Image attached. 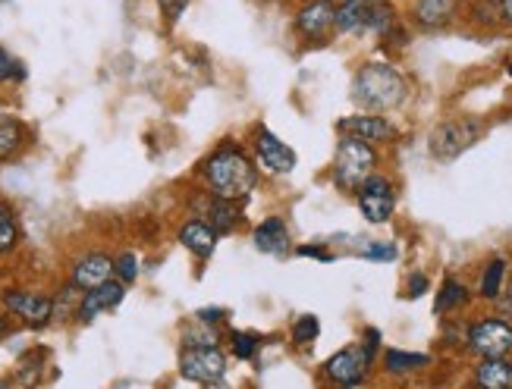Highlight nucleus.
<instances>
[{
	"instance_id": "1",
	"label": "nucleus",
	"mask_w": 512,
	"mask_h": 389,
	"mask_svg": "<svg viewBox=\"0 0 512 389\" xmlns=\"http://www.w3.org/2000/svg\"><path fill=\"white\" fill-rule=\"evenodd\" d=\"M198 176H202V186L227 201H246L255 189L261 170L255 164L252 151H246L236 142H220L208 157L205 164L198 167Z\"/></svg>"
},
{
	"instance_id": "2",
	"label": "nucleus",
	"mask_w": 512,
	"mask_h": 389,
	"mask_svg": "<svg viewBox=\"0 0 512 389\" xmlns=\"http://www.w3.org/2000/svg\"><path fill=\"white\" fill-rule=\"evenodd\" d=\"M349 95L365 113H390L409 98V82L399 66L387 60H368L355 70Z\"/></svg>"
},
{
	"instance_id": "3",
	"label": "nucleus",
	"mask_w": 512,
	"mask_h": 389,
	"mask_svg": "<svg viewBox=\"0 0 512 389\" xmlns=\"http://www.w3.org/2000/svg\"><path fill=\"white\" fill-rule=\"evenodd\" d=\"M377 167H381V151H377V145L352 139V135H340L337 154H333V164H330L333 186L340 192L355 195L377 173Z\"/></svg>"
},
{
	"instance_id": "4",
	"label": "nucleus",
	"mask_w": 512,
	"mask_h": 389,
	"mask_svg": "<svg viewBox=\"0 0 512 389\" xmlns=\"http://www.w3.org/2000/svg\"><path fill=\"white\" fill-rule=\"evenodd\" d=\"M293 38L302 51L327 48L337 38V0H299L293 13Z\"/></svg>"
},
{
	"instance_id": "5",
	"label": "nucleus",
	"mask_w": 512,
	"mask_h": 389,
	"mask_svg": "<svg viewBox=\"0 0 512 389\" xmlns=\"http://www.w3.org/2000/svg\"><path fill=\"white\" fill-rule=\"evenodd\" d=\"M465 349L475 358H509L512 355V320L503 314L478 317L465 327Z\"/></svg>"
},
{
	"instance_id": "6",
	"label": "nucleus",
	"mask_w": 512,
	"mask_h": 389,
	"mask_svg": "<svg viewBox=\"0 0 512 389\" xmlns=\"http://www.w3.org/2000/svg\"><path fill=\"white\" fill-rule=\"evenodd\" d=\"M371 364H374V355L362 346V342H352V346L333 352L324 361L321 374L330 386H337V389H359L371 377Z\"/></svg>"
},
{
	"instance_id": "7",
	"label": "nucleus",
	"mask_w": 512,
	"mask_h": 389,
	"mask_svg": "<svg viewBox=\"0 0 512 389\" xmlns=\"http://www.w3.org/2000/svg\"><path fill=\"white\" fill-rule=\"evenodd\" d=\"M478 139H481V120L459 117V120H447V123L434 126L428 148H431L434 160H456L459 154L469 151Z\"/></svg>"
},
{
	"instance_id": "8",
	"label": "nucleus",
	"mask_w": 512,
	"mask_h": 389,
	"mask_svg": "<svg viewBox=\"0 0 512 389\" xmlns=\"http://www.w3.org/2000/svg\"><path fill=\"white\" fill-rule=\"evenodd\" d=\"M252 157H255V164L258 170L264 173H274V176H286V173H293L296 164H299V154L289 148L286 142H280L277 135L267 129V126H255L252 132Z\"/></svg>"
},
{
	"instance_id": "9",
	"label": "nucleus",
	"mask_w": 512,
	"mask_h": 389,
	"mask_svg": "<svg viewBox=\"0 0 512 389\" xmlns=\"http://www.w3.org/2000/svg\"><path fill=\"white\" fill-rule=\"evenodd\" d=\"M180 374L189 383H214L227 374V352L220 346H183L180 352Z\"/></svg>"
},
{
	"instance_id": "10",
	"label": "nucleus",
	"mask_w": 512,
	"mask_h": 389,
	"mask_svg": "<svg viewBox=\"0 0 512 389\" xmlns=\"http://www.w3.org/2000/svg\"><path fill=\"white\" fill-rule=\"evenodd\" d=\"M0 305H4L7 314L19 317L22 324L41 330L48 327L54 320V299L51 295H41V292H29V289H7L0 295Z\"/></svg>"
},
{
	"instance_id": "11",
	"label": "nucleus",
	"mask_w": 512,
	"mask_h": 389,
	"mask_svg": "<svg viewBox=\"0 0 512 389\" xmlns=\"http://www.w3.org/2000/svg\"><path fill=\"white\" fill-rule=\"evenodd\" d=\"M355 204H359V214L368 223H374V226L387 223L396 214V189H393V182L384 173H374L365 182V186L355 192Z\"/></svg>"
},
{
	"instance_id": "12",
	"label": "nucleus",
	"mask_w": 512,
	"mask_h": 389,
	"mask_svg": "<svg viewBox=\"0 0 512 389\" xmlns=\"http://www.w3.org/2000/svg\"><path fill=\"white\" fill-rule=\"evenodd\" d=\"M340 135H352V139H362V142H371V145H390L396 142V126L384 117V113H349L340 123Z\"/></svg>"
},
{
	"instance_id": "13",
	"label": "nucleus",
	"mask_w": 512,
	"mask_h": 389,
	"mask_svg": "<svg viewBox=\"0 0 512 389\" xmlns=\"http://www.w3.org/2000/svg\"><path fill=\"white\" fill-rule=\"evenodd\" d=\"M195 214L198 217H205L217 236H233L242 223H246V211H242V201H227V198H217V195H205V198H198L195 204Z\"/></svg>"
},
{
	"instance_id": "14",
	"label": "nucleus",
	"mask_w": 512,
	"mask_h": 389,
	"mask_svg": "<svg viewBox=\"0 0 512 389\" xmlns=\"http://www.w3.org/2000/svg\"><path fill=\"white\" fill-rule=\"evenodd\" d=\"M462 0H412L409 22L418 32H440L456 22Z\"/></svg>"
},
{
	"instance_id": "15",
	"label": "nucleus",
	"mask_w": 512,
	"mask_h": 389,
	"mask_svg": "<svg viewBox=\"0 0 512 389\" xmlns=\"http://www.w3.org/2000/svg\"><path fill=\"white\" fill-rule=\"evenodd\" d=\"M110 280H117V267H114V258L104 255V251H88V255H82L70 270V286H76L79 292L98 289Z\"/></svg>"
},
{
	"instance_id": "16",
	"label": "nucleus",
	"mask_w": 512,
	"mask_h": 389,
	"mask_svg": "<svg viewBox=\"0 0 512 389\" xmlns=\"http://www.w3.org/2000/svg\"><path fill=\"white\" fill-rule=\"evenodd\" d=\"M126 295V283L120 280H110L98 289H88L79 295V308H76V320L79 324H92L98 314H107V311H117L120 302Z\"/></svg>"
},
{
	"instance_id": "17",
	"label": "nucleus",
	"mask_w": 512,
	"mask_h": 389,
	"mask_svg": "<svg viewBox=\"0 0 512 389\" xmlns=\"http://www.w3.org/2000/svg\"><path fill=\"white\" fill-rule=\"evenodd\" d=\"M176 239H180V245L186 251H192L198 261H208L214 251H217V242H220L214 226L205 217H198V214H192V217H186L180 223V230H176Z\"/></svg>"
},
{
	"instance_id": "18",
	"label": "nucleus",
	"mask_w": 512,
	"mask_h": 389,
	"mask_svg": "<svg viewBox=\"0 0 512 389\" xmlns=\"http://www.w3.org/2000/svg\"><path fill=\"white\" fill-rule=\"evenodd\" d=\"M252 245L261 255L271 258H286L293 251V239H289V226L283 217H264L252 230Z\"/></svg>"
},
{
	"instance_id": "19",
	"label": "nucleus",
	"mask_w": 512,
	"mask_h": 389,
	"mask_svg": "<svg viewBox=\"0 0 512 389\" xmlns=\"http://www.w3.org/2000/svg\"><path fill=\"white\" fill-rule=\"evenodd\" d=\"M374 0H337V35H359L368 32Z\"/></svg>"
},
{
	"instance_id": "20",
	"label": "nucleus",
	"mask_w": 512,
	"mask_h": 389,
	"mask_svg": "<svg viewBox=\"0 0 512 389\" xmlns=\"http://www.w3.org/2000/svg\"><path fill=\"white\" fill-rule=\"evenodd\" d=\"M478 389H512V361L509 358H481L475 368Z\"/></svg>"
},
{
	"instance_id": "21",
	"label": "nucleus",
	"mask_w": 512,
	"mask_h": 389,
	"mask_svg": "<svg viewBox=\"0 0 512 389\" xmlns=\"http://www.w3.org/2000/svg\"><path fill=\"white\" fill-rule=\"evenodd\" d=\"M44 364H48V349H29V352H22L19 361H16V371H13V380L19 383V389H35L41 383Z\"/></svg>"
},
{
	"instance_id": "22",
	"label": "nucleus",
	"mask_w": 512,
	"mask_h": 389,
	"mask_svg": "<svg viewBox=\"0 0 512 389\" xmlns=\"http://www.w3.org/2000/svg\"><path fill=\"white\" fill-rule=\"evenodd\" d=\"M469 302H472L469 286H465L462 280H456V277H447V280H443V286H440V292H437L434 311L437 314H453V311L465 308Z\"/></svg>"
},
{
	"instance_id": "23",
	"label": "nucleus",
	"mask_w": 512,
	"mask_h": 389,
	"mask_svg": "<svg viewBox=\"0 0 512 389\" xmlns=\"http://www.w3.org/2000/svg\"><path fill=\"white\" fill-rule=\"evenodd\" d=\"M431 364V355L425 352H403V349H390L384 352V371L393 377H406L412 371H421Z\"/></svg>"
},
{
	"instance_id": "24",
	"label": "nucleus",
	"mask_w": 512,
	"mask_h": 389,
	"mask_svg": "<svg viewBox=\"0 0 512 389\" xmlns=\"http://www.w3.org/2000/svg\"><path fill=\"white\" fill-rule=\"evenodd\" d=\"M22 239V230H19V217L16 211L10 208L7 201H0V258H7L16 251Z\"/></svg>"
},
{
	"instance_id": "25",
	"label": "nucleus",
	"mask_w": 512,
	"mask_h": 389,
	"mask_svg": "<svg viewBox=\"0 0 512 389\" xmlns=\"http://www.w3.org/2000/svg\"><path fill=\"white\" fill-rule=\"evenodd\" d=\"M503 286H506V258H491L484 267V273H481V286H478L481 299L497 302V295L503 292Z\"/></svg>"
},
{
	"instance_id": "26",
	"label": "nucleus",
	"mask_w": 512,
	"mask_h": 389,
	"mask_svg": "<svg viewBox=\"0 0 512 389\" xmlns=\"http://www.w3.org/2000/svg\"><path fill=\"white\" fill-rule=\"evenodd\" d=\"M26 145V126L19 120H0V164H7Z\"/></svg>"
},
{
	"instance_id": "27",
	"label": "nucleus",
	"mask_w": 512,
	"mask_h": 389,
	"mask_svg": "<svg viewBox=\"0 0 512 389\" xmlns=\"http://www.w3.org/2000/svg\"><path fill=\"white\" fill-rule=\"evenodd\" d=\"M399 22V10L393 0H374L371 4V16H368V32L381 38L384 32H390Z\"/></svg>"
},
{
	"instance_id": "28",
	"label": "nucleus",
	"mask_w": 512,
	"mask_h": 389,
	"mask_svg": "<svg viewBox=\"0 0 512 389\" xmlns=\"http://www.w3.org/2000/svg\"><path fill=\"white\" fill-rule=\"evenodd\" d=\"M261 336L249 333V330H230V352L242 361H255L261 352Z\"/></svg>"
},
{
	"instance_id": "29",
	"label": "nucleus",
	"mask_w": 512,
	"mask_h": 389,
	"mask_svg": "<svg viewBox=\"0 0 512 389\" xmlns=\"http://www.w3.org/2000/svg\"><path fill=\"white\" fill-rule=\"evenodd\" d=\"M321 336V320L318 314H299L293 320V327H289V339L296 342V346H311Z\"/></svg>"
},
{
	"instance_id": "30",
	"label": "nucleus",
	"mask_w": 512,
	"mask_h": 389,
	"mask_svg": "<svg viewBox=\"0 0 512 389\" xmlns=\"http://www.w3.org/2000/svg\"><path fill=\"white\" fill-rule=\"evenodd\" d=\"M469 19L472 26H503L497 0H469Z\"/></svg>"
},
{
	"instance_id": "31",
	"label": "nucleus",
	"mask_w": 512,
	"mask_h": 389,
	"mask_svg": "<svg viewBox=\"0 0 512 389\" xmlns=\"http://www.w3.org/2000/svg\"><path fill=\"white\" fill-rule=\"evenodd\" d=\"M114 267H117V280L132 286L139 280V258H136V251H123V255L114 258Z\"/></svg>"
},
{
	"instance_id": "32",
	"label": "nucleus",
	"mask_w": 512,
	"mask_h": 389,
	"mask_svg": "<svg viewBox=\"0 0 512 389\" xmlns=\"http://www.w3.org/2000/svg\"><path fill=\"white\" fill-rule=\"evenodd\" d=\"M409 38H412V35H409V26H406L403 19H399L390 32H384L381 38H377V44H381L384 51H403L406 44H409Z\"/></svg>"
},
{
	"instance_id": "33",
	"label": "nucleus",
	"mask_w": 512,
	"mask_h": 389,
	"mask_svg": "<svg viewBox=\"0 0 512 389\" xmlns=\"http://www.w3.org/2000/svg\"><path fill=\"white\" fill-rule=\"evenodd\" d=\"M26 79V66H22L7 48H0V82H22Z\"/></svg>"
},
{
	"instance_id": "34",
	"label": "nucleus",
	"mask_w": 512,
	"mask_h": 389,
	"mask_svg": "<svg viewBox=\"0 0 512 389\" xmlns=\"http://www.w3.org/2000/svg\"><path fill=\"white\" fill-rule=\"evenodd\" d=\"M365 261H377V264H390L399 258V248L393 242H368L365 251H362Z\"/></svg>"
},
{
	"instance_id": "35",
	"label": "nucleus",
	"mask_w": 512,
	"mask_h": 389,
	"mask_svg": "<svg viewBox=\"0 0 512 389\" xmlns=\"http://www.w3.org/2000/svg\"><path fill=\"white\" fill-rule=\"evenodd\" d=\"M189 4L192 0H158V10H161L167 26H176V22L183 19V13L189 10Z\"/></svg>"
},
{
	"instance_id": "36",
	"label": "nucleus",
	"mask_w": 512,
	"mask_h": 389,
	"mask_svg": "<svg viewBox=\"0 0 512 389\" xmlns=\"http://www.w3.org/2000/svg\"><path fill=\"white\" fill-rule=\"evenodd\" d=\"M428 286H431V283H428L425 273H409V283H406L403 295H406L409 302H415V299H421V295L428 292Z\"/></svg>"
},
{
	"instance_id": "37",
	"label": "nucleus",
	"mask_w": 512,
	"mask_h": 389,
	"mask_svg": "<svg viewBox=\"0 0 512 389\" xmlns=\"http://www.w3.org/2000/svg\"><path fill=\"white\" fill-rule=\"evenodd\" d=\"M293 255H299V258H318V261H333L327 245H299V248H293Z\"/></svg>"
},
{
	"instance_id": "38",
	"label": "nucleus",
	"mask_w": 512,
	"mask_h": 389,
	"mask_svg": "<svg viewBox=\"0 0 512 389\" xmlns=\"http://www.w3.org/2000/svg\"><path fill=\"white\" fill-rule=\"evenodd\" d=\"M497 314H503L506 320H512V277H506V286L497 295Z\"/></svg>"
},
{
	"instance_id": "39",
	"label": "nucleus",
	"mask_w": 512,
	"mask_h": 389,
	"mask_svg": "<svg viewBox=\"0 0 512 389\" xmlns=\"http://www.w3.org/2000/svg\"><path fill=\"white\" fill-rule=\"evenodd\" d=\"M195 320H202V324H208V327H217V324H224V320H227V311L224 308H202L195 314Z\"/></svg>"
},
{
	"instance_id": "40",
	"label": "nucleus",
	"mask_w": 512,
	"mask_h": 389,
	"mask_svg": "<svg viewBox=\"0 0 512 389\" xmlns=\"http://www.w3.org/2000/svg\"><path fill=\"white\" fill-rule=\"evenodd\" d=\"M362 346H365L371 355H377V346H381V333H377L374 327H368L365 336H362Z\"/></svg>"
},
{
	"instance_id": "41",
	"label": "nucleus",
	"mask_w": 512,
	"mask_h": 389,
	"mask_svg": "<svg viewBox=\"0 0 512 389\" xmlns=\"http://www.w3.org/2000/svg\"><path fill=\"white\" fill-rule=\"evenodd\" d=\"M497 10H500L503 26H512V0H497Z\"/></svg>"
},
{
	"instance_id": "42",
	"label": "nucleus",
	"mask_w": 512,
	"mask_h": 389,
	"mask_svg": "<svg viewBox=\"0 0 512 389\" xmlns=\"http://www.w3.org/2000/svg\"><path fill=\"white\" fill-rule=\"evenodd\" d=\"M7 333H10V320H7V314H0V342L7 339Z\"/></svg>"
},
{
	"instance_id": "43",
	"label": "nucleus",
	"mask_w": 512,
	"mask_h": 389,
	"mask_svg": "<svg viewBox=\"0 0 512 389\" xmlns=\"http://www.w3.org/2000/svg\"><path fill=\"white\" fill-rule=\"evenodd\" d=\"M205 389H230V386H227L224 377H220V380H214V383H205Z\"/></svg>"
},
{
	"instance_id": "44",
	"label": "nucleus",
	"mask_w": 512,
	"mask_h": 389,
	"mask_svg": "<svg viewBox=\"0 0 512 389\" xmlns=\"http://www.w3.org/2000/svg\"><path fill=\"white\" fill-rule=\"evenodd\" d=\"M0 389H19L16 380H0Z\"/></svg>"
},
{
	"instance_id": "45",
	"label": "nucleus",
	"mask_w": 512,
	"mask_h": 389,
	"mask_svg": "<svg viewBox=\"0 0 512 389\" xmlns=\"http://www.w3.org/2000/svg\"><path fill=\"white\" fill-rule=\"evenodd\" d=\"M261 4H271V7H280V4H293V0H261Z\"/></svg>"
},
{
	"instance_id": "46",
	"label": "nucleus",
	"mask_w": 512,
	"mask_h": 389,
	"mask_svg": "<svg viewBox=\"0 0 512 389\" xmlns=\"http://www.w3.org/2000/svg\"><path fill=\"white\" fill-rule=\"evenodd\" d=\"M506 76H509V79H512V63H509V66H506Z\"/></svg>"
}]
</instances>
